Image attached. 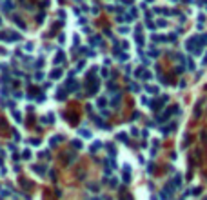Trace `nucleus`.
Instances as JSON below:
<instances>
[{"instance_id":"nucleus-1","label":"nucleus","mask_w":207,"mask_h":200,"mask_svg":"<svg viewBox=\"0 0 207 200\" xmlns=\"http://www.w3.org/2000/svg\"><path fill=\"white\" fill-rule=\"evenodd\" d=\"M204 102H205V98H200V100L196 102V106H195V111H193V117H195V118H200V115H202V106H204Z\"/></svg>"},{"instance_id":"nucleus-2","label":"nucleus","mask_w":207,"mask_h":200,"mask_svg":"<svg viewBox=\"0 0 207 200\" xmlns=\"http://www.w3.org/2000/svg\"><path fill=\"white\" fill-rule=\"evenodd\" d=\"M173 186H175V188H182V175H180V173L175 175V178H173Z\"/></svg>"},{"instance_id":"nucleus-3","label":"nucleus","mask_w":207,"mask_h":200,"mask_svg":"<svg viewBox=\"0 0 207 200\" xmlns=\"http://www.w3.org/2000/svg\"><path fill=\"white\" fill-rule=\"evenodd\" d=\"M116 140H120V142H124V144H129V138H127L125 133H118V135H116Z\"/></svg>"},{"instance_id":"nucleus-4","label":"nucleus","mask_w":207,"mask_h":200,"mask_svg":"<svg viewBox=\"0 0 207 200\" xmlns=\"http://www.w3.org/2000/svg\"><path fill=\"white\" fill-rule=\"evenodd\" d=\"M31 169L36 171L38 175H45V168H42V166H31Z\"/></svg>"},{"instance_id":"nucleus-5","label":"nucleus","mask_w":207,"mask_h":200,"mask_svg":"<svg viewBox=\"0 0 207 200\" xmlns=\"http://www.w3.org/2000/svg\"><path fill=\"white\" fill-rule=\"evenodd\" d=\"M147 93H149V95H158V87H153V86H147Z\"/></svg>"},{"instance_id":"nucleus-6","label":"nucleus","mask_w":207,"mask_h":200,"mask_svg":"<svg viewBox=\"0 0 207 200\" xmlns=\"http://www.w3.org/2000/svg\"><path fill=\"white\" fill-rule=\"evenodd\" d=\"M105 147L109 149V155H111V157H115V155H116V149L113 147V144H105Z\"/></svg>"},{"instance_id":"nucleus-7","label":"nucleus","mask_w":207,"mask_h":200,"mask_svg":"<svg viewBox=\"0 0 207 200\" xmlns=\"http://www.w3.org/2000/svg\"><path fill=\"white\" fill-rule=\"evenodd\" d=\"M60 62H64V55H62V53H58V55H56V56H55V64H56V66H58V64H60Z\"/></svg>"},{"instance_id":"nucleus-8","label":"nucleus","mask_w":207,"mask_h":200,"mask_svg":"<svg viewBox=\"0 0 207 200\" xmlns=\"http://www.w3.org/2000/svg\"><path fill=\"white\" fill-rule=\"evenodd\" d=\"M60 76H62V71H60V69H55V71L51 73V78H60Z\"/></svg>"},{"instance_id":"nucleus-9","label":"nucleus","mask_w":207,"mask_h":200,"mask_svg":"<svg viewBox=\"0 0 207 200\" xmlns=\"http://www.w3.org/2000/svg\"><path fill=\"white\" fill-rule=\"evenodd\" d=\"M129 89H131L133 93H140V86H138V84H131V87H129Z\"/></svg>"},{"instance_id":"nucleus-10","label":"nucleus","mask_w":207,"mask_h":200,"mask_svg":"<svg viewBox=\"0 0 207 200\" xmlns=\"http://www.w3.org/2000/svg\"><path fill=\"white\" fill-rule=\"evenodd\" d=\"M189 142H191V135H185V138H184V144H182V147H187V146H189Z\"/></svg>"},{"instance_id":"nucleus-11","label":"nucleus","mask_w":207,"mask_h":200,"mask_svg":"<svg viewBox=\"0 0 207 200\" xmlns=\"http://www.w3.org/2000/svg\"><path fill=\"white\" fill-rule=\"evenodd\" d=\"M65 97H67V95H65V91H62V89H60V91H58V95H56V98H58V100H64Z\"/></svg>"},{"instance_id":"nucleus-12","label":"nucleus","mask_w":207,"mask_h":200,"mask_svg":"<svg viewBox=\"0 0 207 200\" xmlns=\"http://www.w3.org/2000/svg\"><path fill=\"white\" fill-rule=\"evenodd\" d=\"M124 182H125V184H129V182H131V177H129V171H125V173H124Z\"/></svg>"},{"instance_id":"nucleus-13","label":"nucleus","mask_w":207,"mask_h":200,"mask_svg":"<svg viewBox=\"0 0 207 200\" xmlns=\"http://www.w3.org/2000/svg\"><path fill=\"white\" fill-rule=\"evenodd\" d=\"M125 60H127V55H125V53L118 55V62H125Z\"/></svg>"},{"instance_id":"nucleus-14","label":"nucleus","mask_w":207,"mask_h":200,"mask_svg":"<svg viewBox=\"0 0 207 200\" xmlns=\"http://www.w3.org/2000/svg\"><path fill=\"white\" fill-rule=\"evenodd\" d=\"M73 146H75L76 149H82V142H80V140H73Z\"/></svg>"},{"instance_id":"nucleus-15","label":"nucleus","mask_w":207,"mask_h":200,"mask_svg":"<svg viewBox=\"0 0 207 200\" xmlns=\"http://www.w3.org/2000/svg\"><path fill=\"white\" fill-rule=\"evenodd\" d=\"M22 157H24V158H31V151H29V149H24Z\"/></svg>"},{"instance_id":"nucleus-16","label":"nucleus","mask_w":207,"mask_h":200,"mask_svg":"<svg viewBox=\"0 0 207 200\" xmlns=\"http://www.w3.org/2000/svg\"><path fill=\"white\" fill-rule=\"evenodd\" d=\"M142 76H144V80H151V78H153V75H151V71H149V73H144Z\"/></svg>"},{"instance_id":"nucleus-17","label":"nucleus","mask_w":207,"mask_h":200,"mask_svg":"<svg viewBox=\"0 0 207 200\" xmlns=\"http://www.w3.org/2000/svg\"><path fill=\"white\" fill-rule=\"evenodd\" d=\"M13 117H15V118H16V120H18V122H20V120H22V115H20V113H18V111H13Z\"/></svg>"},{"instance_id":"nucleus-18","label":"nucleus","mask_w":207,"mask_h":200,"mask_svg":"<svg viewBox=\"0 0 207 200\" xmlns=\"http://www.w3.org/2000/svg\"><path fill=\"white\" fill-rule=\"evenodd\" d=\"M136 42L142 46V44H144V36H142V35H136Z\"/></svg>"},{"instance_id":"nucleus-19","label":"nucleus","mask_w":207,"mask_h":200,"mask_svg":"<svg viewBox=\"0 0 207 200\" xmlns=\"http://www.w3.org/2000/svg\"><path fill=\"white\" fill-rule=\"evenodd\" d=\"M80 135H84V137H85V138H91V137H93V135H91V133H89V131H80Z\"/></svg>"},{"instance_id":"nucleus-20","label":"nucleus","mask_w":207,"mask_h":200,"mask_svg":"<svg viewBox=\"0 0 207 200\" xmlns=\"http://www.w3.org/2000/svg\"><path fill=\"white\" fill-rule=\"evenodd\" d=\"M13 137H15V140H20V133L16 129H13Z\"/></svg>"},{"instance_id":"nucleus-21","label":"nucleus","mask_w":207,"mask_h":200,"mask_svg":"<svg viewBox=\"0 0 207 200\" xmlns=\"http://www.w3.org/2000/svg\"><path fill=\"white\" fill-rule=\"evenodd\" d=\"M153 171H155V164H153V162H151V164H149V166H147V173H153Z\"/></svg>"},{"instance_id":"nucleus-22","label":"nucleus","mask_w":207,"mask_h":200,"mask_svg":"<svg viewBox=\"0 0 207 200\" xmlns=\"http://www.w3.org/2000/svg\"><path fill=\"white\" fill-rule=\"evenodd\" d=\"M47 5H49V0H42L40 2V7H47Z\"/></svg>"},{"instance_id":"nucleus-23","label":"nucleus","mask_w":207,"mask_h":200,"mask_svg":"<svg viewBox=\"0 0 207 200\" xmlns=\"http://www.w3.org/2000/svg\"><path fill=\"white\" fill-rule=\"evenodd\" d=\"M131 118H133V120H138V118H140V113H138V111H136V113H133V115H131Z\"/></svg>"},{"instance_id":"nucleus-24","label":"nucleus","mask_w":207,"mask_h":200,"mask_svg":"<svg viewBox=\"0 0 207 200\" xmlns=\"http://www.w3.org/2000/svg\"><path fill=\"white\" fill-rule=\"evenodd\" d=\"M42 66H44V60H42V58H40V60H38V62H36V69H40V67H42Z\"/></svg>"},{"instance_id":"nucleus-25","label":"nucleus","mask_w":207,"mask_h":200,"mask_svg":"<svg viewBox=\"0 0 207 200\" xmlns=\"http://www.w3.org/2000/svg\"><path fill=\"white\" fill-rule=\"evenodd\" d=\"M105 104H107V100H105V98H100V100H98V106H105Z\"/></svg>"},{"instance_id":"nucleus-26","label":"nucleus","mask_w":207,"mask_h":200,"mask_svg":"<svg viewBox=\"0 0 207 200\" xmlns=\"http://www.w3.org/2000/svg\"><path fill=\"white\" fill-rule=\"evenodd\" d=\"M193 193H195V195H200V193H202V188H195Z\"/></svg>"},{"instance_id":"nucleus-27","label":"nucleus","mask_w":207,"mask_h":200,"mask_svg":"<svg viewBox=\"0 0 207 200\" xmlns=\"http://www.w3.org/2000/svg\"><path fill=\"white\" fill-rule=\"evenodd\" d=\"M42 76H44L42 73H36V75H35V80H42Z\"/></svg>"},{"instance_id":"nucleus-28","label":"nucleus","mask_w":207,"mask_h":200,"mask_svg":"<svg viewBox=\"0 0 207 200\" xmlns=\"http://www.w3.org/2000/svg\"><path fill=\"white\" fill-rule=\"evenodd\" d=\"M158 25H164V27H165V25H167V22H165V20H158Z\"/></svg>"},{"instance_id":"nucleus-29","label":"nucleus","mask_w":207,"mask_h":200,"mask_svg":"<svg viewBox=\"0 0 207 200\" xmlns=\"http://www.w3.org/2000/svg\"><path fill=\"white\" fill-rule=\"evenodd\" d=\"M187 64H189V69H195V62H193V60H189Z\"/></svg>"},{"instance_id":"nucleus-30","label":"nucleus","mask_w":207,"mask_h":200,"mask_svg":"<svg viewBox=\"0 0 207 200\" xmlns=\"http://www.w3.org/2000/svg\"><path fill=\"white\" fill-rule=\"evenodd\" d=\"M80 69H84V62H80V64L76 66V71H80Z\"/></svg>"},{"instance_id":"nucleus-31","label":"nucleus","mask_w":207,"mask_h":200,"mask_svg":"<svg viewBox=\"0 0 207 200\" xmlns=\"http://www.w3.org/2000/svg\"><path fill=\"white\" fill-rule=\"evenodd\" d=\"M135 75H136V76H140V75H142V67H138V69L135 71Z\"/></svg>"},{"instance_id":"nucleus-32","label":"nucleus","mask_w":207,"mask_h":200,"mask_svg":"<svg viewBox=\"0 0 207 200\" xmlns=\"http://www.w3.org/2000/svg\"><path fill=\"white\" fill-rule=\"evenodd\" d=\"M7 95H9V93H7V87H5V89L2 87V97H7Z\"/></svg>"},{"instance_id":"nucleus-33","label":"nucleus","mask_w":207,"mask_h":200,"mask_svg":"<svg viewBox=\"0 0 207 200\" xmlns=\"http://www.w3.org/2000/svg\"><path fill=\"white\" fill-rule=\"evenodd\" d=\"M31 144H33V146H38V144H40V140H38V138H35V140H31Z\"/></svg>"},{"instance_id":"nucleus-34","label":"nucleus","mask_w":207,"mask_h":200,"mask_svg":"<svg viewBox=\"0 0 207 200\" xmlns=\"http://www.w3.org/2000/svg\"><path fill=\"white\" fill-rule=\"evenodd\" d=\"M204 66H207V55L204 56Z\"/></svg>"},{"instance_id":"nucleus-35","label":"nucleus","mask_w":207,"mask_h":200,"mask_svg":"<svg viewBox=\"0 0 207 200\" xmlns=\"http://www.w3.org/2000/svg\"><path fill=\"white\" fill-rule=\"evenodd\" d=\"M0 24H2V20H0Z\"/></svg>"},{"instance_id":"nucleus-36","label":"nucleus","mask_w":207,"mask_h":200,"mask_svg":"<svg viewBox=\"0 0 207 200\" xmlns=\"http://www.w3.org/2000/svg\"><path fill=\"white\" fill-rule=\"evenodd\" d=\"M149 2H153V0H149Z\"/></svg>"},{"instance_id":"nucleus-37","label":"nucleus","mask_w":207,"mask_h":200,"mask_svg":"<svg viewBox=\"0 0 207 200\" xmlns=\"http://www.w3.org/2000/svg\"><path fill=\"white\" fill-rule=\"evenodd\" d=\"M205 200H207V198H205Z\"/></svg>"}]
</instances>
